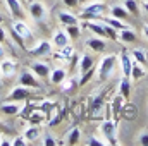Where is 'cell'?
Wrapping results in <instances>:
<instances>
[{"mask_svg":"<svg viewBox=\"0 0 148 146\" xmlns=\"http://www.w3.org/2000/svg\"><path fill=\"white\" fill-rule=\"evenodd\" d=\"M105 110H107V113H105V119L100 124V132H102V138L107 141V145L115 146L119 145V139H117V119L110 117L112 113L110 107H105Z\"/></svg>","mask_w":148,"mask_h":146,"instance_id":"6da1fadb","label":"cell"},{"mask_svg":"<svg viewBox=\"0 0 148 146\" xmlns=\"http://www.w3.org/2000/svg\"><path fill=\"white\" fill-rule=\"evenodd\" d=\"M117 60H119L117 53H107L100 59L98 69H97V76H98L100 83H105V81L110 79V76L114 74V69L117 67Z\"/></svg>","mask_w":148,"mask_h":146,"instance_id":"7a4b0ae2","label":"cell"},{"mask_svg":"<svg viewBox=\"0 0 148 146\" xmlns=\"http://www.w3.org/2000/svg\"><path fill=\"white\" fill-rule=\"evenodd\" d=\"M105 12H107V7H105V3L102 0V2H91L88 5H84L81 9L79 16L83 19H98V17L105 16Z\"/></svg>","mask_w":148,"mask_h":146,"instance_id":"3957f363","label":"cell"},{"mask_svg":"<svg viewBox=\"0 0 148 146\" xmlns=\"http://www.w3.org/2000/svg\"><path fill=\"white\" fill-rule=\"evenodd\" d=\"M17 83L21 86H26V88H31V89H40L41 88V83H40V77H36L31 71H23Z\"/></svg>","mask_w":148,"mask_h":146,"instance_id":"277c9868","label":"cell"},{"mask_svg":"<svg viewBox=\"0 0 148 146\" xmlns=\"http://www.w3.org/2000/svg\"><path fill=\"white\" fill-rule=\"evenodd\" d=\"M52 50H53L52 41H48V40H40L36 46H33V48L29 50V55H31V57H47V55H52Z\"/></svg>","mask_w":148,"mask_h":146,"instance_id":"5b68a950","label":"cell"},{"mask_svg":"<svg viewBox=\"0 0 148 146\" xmlns=\"http://www.w3.org/2000/svg\"><path fill=\"white\" fill-rule=\"evenodd\" d=\"M119 60H121V72L122 76H126V77H129L131 76V69H133V57H131V52H127V50H122L121 53H119ZM131 79V77H129Z\"/></svg>","mask_w":148,"mask_h":146,"instance_id":"8992f818","label":"cell"},{"mask_svg":"<svg viewBox=\"0 0 148 146\" xmlns=\"http://www.w3.org/2000/svg\"><path fill=\"white\" fill-rule=\"evenodd\" d=\"M31 96V88H26V86H16L10 93H9V100H12V102H24V100H28Z\"/></svg>","mask_w":148,"mask_h":146,"instance_id":"52a82bcc","label":"cell"},{"mask_svg":"<svg viewBox=\"0 0 148 146\" xmlns=\"http://www.w3.org/2000/svg\"><path fill=\"white\" fill-rule=\"evenodd\" d=\"M103 108H105V103H103V93H102V95L93 96L91 105H90L91 117H93V119H100V117L103 115Z\"/></svg>","mask_w":148,"mask_h":146,"instance_id":"ba28073f","label":"cell"},{"mask_svg":"<svg viewBox=\"0 0 148 146\" xmlns=\"http://www.w3.org/2000/svg\"><path fill=\"white\" fill-rule=\"evenodd\" d=\"M29 69H31V72L35 74L36 77H40V79L48 77V76H50V71H52L50 65H48L47 62H41V60H35V62H31Z\"/></svg>","mask_w":148,"mask_h":146,"instance_id":"9c48e42d","label":"cell"},{"mask_svg":"<svg viewBox=\"0 0 148 146\" xmlns=\"http://www.w3.org/2000/svg\"><path fill=\"white\" fill-rule=\"evenodd\" d=\"M86 46L88 48H91L93 52H97V53H102V52H105L107 50V40L105 38H100V36H91L86 40Z\"/></svg>","mask_w":148,"mask_h":146,"instance_id":"30bf717a","label":"cell"},{"mask_svg":"<svg viewBox=\"0 0 148 146\" xmlns=\"http://www.w3.org/2000/svg\"><path fill=\"white\" fill-rule=\"evenodd\" d=\"M12 31H14L19 38H23V40L31 38V29H29V26H28L24 21H21V19H16V21L12 23Z\"/></svg>","mask_w":148,"mask_h":146,"instance_id":"8fae6325","label":"cell"},{"mask_svg":"<svg viewBox=\"0 0 148 146\" xmlns=\"http://www.w3.org/2000/svg\"><path fill=\"white\" fill-rule=\"evenodd\" d=\"M16 62L12 59H0V74L2 77H12L16 74Z\"/></svg>","mask_w":148,"mask_h":146,"instance_id":"7c38bea8","label":"cell"},{"mask_svg":"<svg viewBox=\"0 0 148 146\" xmlns=\"http://www.w3.org/2000/svg\"><path fill=\"white\" fill-rule=\"evenodd\" d=\"M79 74L83 76V74L90 72V71H93V67H95V59H93V55H90V53H83L81 55V59H79Z\"/></svg>","mask_w":148,"mask_h":146,"instance_id":"4fadbf2b","label":"cell"},{"mask_svg":"<svg viewBox=\"0 0 148 146\" xmlns=\"http://www.w3.org/2000/svg\"><path fill=\"white\" fill-rule=\"evenodd\" d=\"M50 41H52V45H53L55 48H62V46H66V45L71 43V38L66 33V29H59V31L53 33V36H52Z\"/></svg>","mask_w":148,"mask_h":146,"instance_id":"5bb4252c","label":"cell"},{"mask_svg":"<svg viewBox=\"0 0 148 146\" xmlns=\"http://www.w3.org/2000/svg\"><path fill=\"white\" fill-rule=\"evenodd\" d=\"M21 110H23L21 102H12V100H9V102H5V103L0 105V112H2L3 115H17V113H21Z\"/></svg>","mask_w":148,"mask_h":146,"instance_id":"9a60e30c","label":"cell"},{"mask_svg":"<svg viewBox=\"0 0 148 146\" xmlns=\"http://www.w3.org/2000/svg\"><path fill=\"white\" fill-rule=\"evenodd\" d=\"M57 19L62 26H69V24H79V17L69 12V10H59L57 12Z\"/></svg>","mask_w":148,"mask_h":146,"instance_id":"2e32d148","label":"cell"},{"mask_svg":"<svg viewBox=\"0 0 148 146\" xmlns=\"http://www.w3.org/2000/svg\"><path fill=\"white\" fill-rule=\"evenodd\" d=\"M136 33L133 31V28L131 26H127V28H124V29H119L117 31V40L121 41V43H124V45H129V43H134L136 41Z\"/></svg>","mask_w":148,"mask_h":146,"instance_id":"e0dca14e","label":"cell"},{"mask_svg":"<svg viewBox=\"0 0 148 146\" xmlns=\"http://www.w3.org/2000/svg\"><path fill=\"white\" fill-rule=\"evenodd\" d=\"M47 10H45V5L41 2H31L29 3V16L33 21H41L45 17Z\"/></svg>","mask_w":148,"mask_h":146,"instance_id":"ac0fdd59","label":"cell"},{"mask_svg":"<svg viewBox=\"0 0 148 146\" xmlns=\"http://www.w3.org/2000/svg\"><path fill=\"white\" fill-rule=\"evenodd\" d=\"M66 77H67V71H66L64 67H55V69H52V71H50V76H48V79H50L52 84H62V83L66 81Z\"/></svg>","mask_w":148,"mask_h":146,"instance_id":"d6986e66","label":"cell"},{"mask_svg":"<svg viewBox=\"0 0 148 146\" xmlns=\"http://www.w3.org/2000/svg\"><path fill=\"white\" fill-rule=\"evenodd\" d=\"M121 115L126 119V120H134L136 115H138V108L134 103H124L122 110H121Z\"/></svg>","mask_w":148,"mask_h":146,"instance_id":"ffe728a7","label":"cell"},{"mask_svg":"<svg viewBox=\"0 0 148 146\" xmlns=\"http://www.w3.org/2000/svg\"><path fill=\"white\" fill-rule=\"evenodd\" d=\"M119 95H121L124 100H127L129 95H131V79L126 77V76L121 77V83H119Z\"/></svg>","mask_w":148,"mask_h":146,"instance_id":"44dd1931","label":"cell"},{"mask_svg":"<svg viewBox=\"0 0 148 146\" xmlns=\"http://www.w3.org/2000/svg\"><path fill=\"white\" fill-rule=\"evenodd\" d=\"M5 3H7V7H9L10 14H12L14 17H23L24 10H23V5H21L19 0H5Z\"/></svg>","mask_w":148,"mask_h":146,"instance_id":"7402d4cb","label":"cell"},{"mask_svg":"<svg viewBox=\"0 0 148 146\" xmlns=\"http://www.w3.org/2000/svg\"><path fill=\"white\" fill-rule=\"evenodd\" d=\"M40 134H41V132H40V127H38L36 124H31V126H29V127H26V129H24V132H23V136H24L29 143L36 141L38 138H40Z\"/></svg>","mask_w":148,"mask_h":146,"instance_id":"603a6c76","label":"cell"},{"mask_svg":"<svg viewBox=\"0 0 148 146\" xmlns=\"http://www.w3.org/2000/svg\"><path fill=\"white\" fill-rule=\"evenodd\" d=\"M81 138V129L79 127H73L66 136H64V143L66 145H77Z\"/></svg>","mask_w":148,"mask_h":146,"instance_id":"cb8c5ba5","label":"cell"},{"mask_svg":"<svg viewBox=\"0 0 148 146\" xmlns=\"http://www.w3.org/2000/svg\"><path fill=\"white\" fill-rule=\"evenodd\" d=\"M109 16L117 17V19H121V21H124V19H127V17H129V12L124 9V5H112L110 10H109Z\"/></svg>","mask_w":148,"mask_h":146,"instance_id":"d4e9b609","label":"cell"},{"mask_svg":"<svg viewBox=\"0 0 148 146\" xmlns=\"http://www.w3.org/2000/svg\"><path fill=\"white\" fill-rule=\"evenodd\" d=\"M131 57H133L134 62H138V64H141V65H147L148 64L147 52H145L143 48H134V50H131Z\"/></svg>","mask_w":148,"mask_h":146,"instance_id":"484cf974","label":"cell"},{"mask_svg":"<svg viewBox=\"0 0 148 146\" xmlns=\"http://www.w3.org/2000/svg\"><path fill=\"white\" fill-rule=\"evenodd\" d=\"M145 65H141V64H138V62H133V69H131V81H138V79H141V77H145V74L147 71L143 69Z\"/></svg>","mask_w":148,"mask_h":146,"instance_id":"4316f807","label":"cell"},{"mask_svg":"<svg viewBox=\"0 0 148 146\" xmlns=\"http://www.w3.org/2000/svg\"><path fill=\"white\" fill-rule=\"evenodd\" d=\"M122 105H124V98L121 96V95H115V98L112 100V107H110V110H112V115L117 119L119 115H121V110H122Z\"/></svg>","mask_w":148,"mask_h":146,"instance_id":"83f0119b","label":"cell"},{"mask_svg":"<svg viewBox=\"0 0 148 146\" xmlns=\"http://www.w3.org/2000/svg\"><path fill=\"white\" fill-rule=\"evenodd\" d=\"M122 5L131 16H140V3H138V0H124Z\"/></svg>","mask_w":148,"mask_h":146,"instance_id":"f1b7e54d","label":"cell"},{"mask_svg":"<svg viewBox=\"0 0 148 146\" xmlns=\"http://www.w3.org/2000/svg\"><path fill=\"white\" fill-rule=\"evenodd\" d=\"M64 29H66V33L69 35L71 40H76V38L81 36V28H79V24H69V26H64Z\"/></svg>","mask_w":148,"mask_h":146,"instance_id":"f546056e","label":"cell"},{"mask_svg":"<svg viewBox=\"0 0 148 146\" xmlns=\"http://www.w3.org/2000/svg\"><path fill=\"white\" fill-rule=\"evenodd\" d=\"M73 53H74V48L71 46V43L66 45V46H62V48H59V57L60 59H69Z\"/></svg>","mask_w":148,"mask_h":146,"instance_id":"4dcf8cb0","label":"cell"},{"mask_svg":"<svg viewBox=\"0 0 148 146\" xmlns=\"http://www.w3.org/2000/svg\"><path fill=\"white\" fill-rule=\"evenodd\" d=\"M41 145H43V146H57V145H59V141H57L50 132H47V134L41 138Z\"/></svg>","mask_w":148,"mask_h":146,"instance_id":"1f68e13d","label":"cell"},{"mask_svg":"<svg viewBox=\"0 0 148 146\" xmlns=\"http://www.w3.org/2000/svg\"><path fill=\"white\" fill-rule=\"evenodd\" d=\"M88 146H105L107 145V141L103 139V138H97V136H90V139H88Z\"/></svg>","mask_w":148,"mask_h":146,"instance_id":"d6a6232c","label":"cell"},{"mask_svg":"<svg viewBox=\"0 0 148 146\" xmlns=\"http://www.w3.org/2000/svg\"><path fill=\"white\" fill-rule=\"evenodd\" d=\"M136 143L141 146H148V131H141L136 138Z\"/></svg>","mask_w":148,"mask_h":146,"instance_id":"836d02e7","label":"cell"},{"mask_svg":"<svg viewBox=\"0 0 148 146\" xmlns=\"http://www.w3.org/2000/svg\"><path fill=\"white\" fill-rule=\"evenodd\" d=\"M26 145H29V141L24 136H17V138H14L10 141V146H26Z\"/></svg>","mask_w":148,"mask_h":146,"instance_id":"e575fe53","label":"cell"},{"mask_svg":"<svg viewBox=\"0 0 148 146\" xmlns=\"http://www.w3.org/2000/svg\"><path fill=\"white\" fill-rule=\"evenodd\" d=\"M76 83H77L76 79H67V77H66V81L60 84V88H62L64 91H69L71 88H74V86H76Z\"/></svg>","mask_w":148,"mask_h":146,"instance_id":"d590c367","label":"cell"},{"mask_svg":"<svg viewBox=\"0 0 148 146\" xmlns=\"http://www.w3.org/2000/svg\"><path fill=\"white\" fill-rule=\"evenodd\" d=\"M43 119H45V115H43V113H38V112H33V115L29 117L31 124H38V122H41Z\"/></svg>","mask_w":148,"mask_h":146,"instance_id":"8d00e7d4","label":"cell"},{"mask_svg":"<svg viewBox=\"0 0 148 146\" xmlns=\"http://www.w3.org/2000/svg\"><path fill=\"white\" fill-rule=\"evenodd\" d=\"M62 2H64V5H66V7H69V9H76V7L79 5V2H81V0H62Z\"/></svg>","mask_w":148,"mask_h":146,"instance_id":"74e56055","label":"cell"},{"mask_svg":"<svg viewBox=\"0 0 148 146\" xmlns=\"http://www.w3.org/2000/svg\"><path fill=\"white\" fill-rule=\"evenodd\" d=\"M3 41H5V29L0 28V43H3Z\"/></svg>","mask_w":148,"mask_h":146,"instance_id":"f35d334b","label":"cell"},{"mask_svg":"<svg viewBox=\"0 0 148 146\" xmlns=\"http://www.w3.org/2000/svg\"><path fill=\"white\" fill-rule=\"evenodd\" d=\"M141 31H143V36L148 40V24H143V28H141Z\"/></svg>","mask_w":148,"mask_h":146,"instance_id":"ab89813d","label":"cell"},{"mask_svg":"<svg viewBox=\"0 0 148 146\" xmlns=\"http://www.w3.org/2000/svg\"><path fill=\"white\" fill-rule=\"evenodd\" d=\"M3 55H5V50H3V45L0 43V59H3Z\"/></svg>","mask_w":148,"mask_h":146,"instance_id":"60d3db41","label":"cell"},{"mask_svg":"<svg viewBox=\"0 0 148 146\" xmlns=\"http://www.w3.org/2000/svg\"><path fill=\"white\" fill-rule=\"evenodd\" d=\"M141 9H143V10L148 14V2H143V3H141Z\"/></svg>","mask_w":148,"mask_h":146,"instance_id":"b9f144b4","label":"cell"},{"mask_svg":"<svg viewBox=\"0 0 148 146\" xmlns=\"http://www.w3.org/2000/svg\"><path fill=\"white\" fill-rule=\"evenodd\" d=\"M2 141H3V136L0 134V146H2Z\"/></svg>","mask_w":148,"mask_h":146,"instance_id":"7bdbcfd3","label":"cell"},{"mask_svg":"<svg viewBox=\"0 0 148 146\" xmlns=\"http://www.w3.org/2000/svg\"><path fill=\"white\" fill-rule=\"evenodd\" d=\"M0 129H3V124H2V120H0Z\"/></svg>","mask_w":148,"mask_h":146,"instance_id":"ee69618b","label":"cell"},{"mask_svg":"<svg viewBox=\"0 0 148 146\" xmlns=\"http://www.w3.org/2000/svg\"><path fill=\"white\" fill-rule=\"evenodd\" d=\"M0 86H2V74H0Z\"/></svg>","mask_w":148,"mask_h":146,"instance_id":"f6af8a7d","label":"cell"},{"mask_svg":"<svg viewBox=\"0 0 148 146\" xmlns=\"http://www.w3.org/2000/svg\"><path fill=\"white\" fill-rule=\"evenodd\" d=\"M0 23H2V16H0Z\"/></svg>","mask_w":148,"mask_h":146,"instance_id":"bcb514c9","label":"cell"},{"mask_svg":"<svg viewBox=\"0 0 148 146\" xmlns=\"http://www.w3.org/2000/svg\"><path fill=\"white\" fill-rule=\"evenodd\" d=\"M143 2H148V0H143Z\"/></svg>","mask_w":148,"mask_h":146,"instance_id":"7dc6e473","label":"cell"},{"mask_svg":"<svg viewBox=\"0 0 148 146\" xmlns=\"http://www.w3.org/2000/svg\"><path fill=\"white\" fill-rule=\"evenodd\" d=\"M103 2H105V0H103Z\"/></svg>","mask_w":148,"mask_h":146,"instance_id":"c3c4849f","label":"cell"},{"mask_svg":"<svg viewBox=\"0 0 148 146\" xmlns=\"http://www.w3.org/2000/svg\"><path fill=\"white\" fill-rule=\"evenodd\" d=\"M147 65H148V64H147Z\"/></svg>","mask_w":148,"mask_h":146,"instance_id":"681fc988","label":"cell"}]
</instances>
